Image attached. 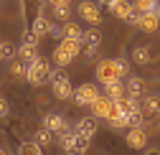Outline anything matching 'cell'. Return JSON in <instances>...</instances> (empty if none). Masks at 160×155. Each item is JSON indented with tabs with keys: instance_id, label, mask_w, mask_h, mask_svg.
Wrapping results in <instances>:
<instances>
[{
	"instance_id": "obj_3",
	"label": "cell",
	"mask_w": 160,
	"mask_h": 155,
	"mask_svg": "<svg viewBox=\"0 0 160 155\" xmlns=\"http://www.w3.org/2000/svg\"><path fill=\"white\" fill-rule=\"evenodd\" d=\"M51 92L56 99H74V89H71V82H69V76L64 71V66H56L51 71Z\"/></svg>"
},
{
	"instance_id": "obj_9",
	"label": "cell",
	"mask_w": 160,
	"mask_h": 155,
	"mask_svg": "<svg viewBox=\"0 0 160 155\" xmlns=\"http://www.w3.org/2000/svg\"><path fill=\"white\" fill-rule=\"evenodd\" d=\"M135 26L142 31V33H155L160 28V15L158 13H140V18H137Z\"/></svg>"
},
{
	"instance_id": "obj_27",
	"label": "cell",
	"mask_w": 160,
	"mask_h": 155,
	"mask_svg": "<svg viewBox=\"0 0 160 155\" xmlns=\"http://www.w3.org/2000/svg\"><path fill=\"white\" fill-rule=\"evenodd\" d=\"M109 127L117 132V130H125V127H130V120H127V114H119V117L117 120H112L109 122Z\"/></svg>"
},
{
	"instance_id": "obj_31",
	"label": "cell",
	"mask_w": 160,
	"mask_h": 155,
	"mask_svg": "<svg viewBox=\"0 0 160 155\" xmlns=\"http://www.w3.org/2000/svg\"><path fill=\"white\" fill-rule=\"evenodd\" d=\"M114 3H117V0H99V5H107V8H112Z\"/></svg>"
},
{
	"instance_id": "obj_26",
	"label": "cell",
	"mask_w": 160,
	"mask_h": 155,
	"mask_svg": "<svg viewBox=\"0 0 160 155\" xmlns=\"http://www.w3.org/2000/svg\"><path fill=\"white\" fill-rule=\"evenodd\" d=\"M51 8H53V18H56V21H61V23L69 21V15H71L69 5H51Z\"/></svg>"
},
{
	"instance_id": "obj_6",
	"label": "cell",
	"mask_w": 160,
	"mask_h": 155,
	"mask_svg": "<svg viewBox=\"0 0 160 155\" xmlns=\"http://www.w3.org/2000/svg\"><path fill=\"white\" fill-rule=\"evenodd\" d=\"M97 99H99V89H97L92 82H87V84H82V87L74 89V102H76L79 107H92Z\"/></svg>"
},
{
	"instance_id": "obj_10",
	"label": "cell",
	"mask_w": 160,
	"mask_h": 155,
	"mask_svg": "<svg viewBox=\"0 0 160 155\" xmlns=\"http://www.w3.org/2000/svg\"><path fill=\"white\" fill-rule=\"evenodd\" d=\"M43 127H48L53 135H61L64 130H69V122L61 117V114H56V112H48V114H43Z\"/></svg>"
},
{
	"instance_id": "obj_8",
	"label": "cell",
	"mask_w": 160,
	"mask_h": 155,
	"mask_svg": "<svg viewBox=\"0 0 160 155\" xmlns=\"http://www.w3.org/2000/svg\"><path fill=\"white\" fill-rule=\"evenodd\" d=\"M79 15H82V21H87L89 26L102 23V10H99V5H94L92 0H82V3H79Z\"/></svg>"
},
{
	"instance_id": "obj_19",
	"label": "cell",
	"mask_w": 160,
	"mask_h": 155,
	"mask_svg": "<svg viewBox=\"0 0 160 155\" xmlns=\"http://www.w3.org/2000/svg\"><path fill=\"white\" fill-rule=\"evenodd\" d=\"M18 56H21V61H26V64H33L36 59H41V56H38V46H28V43L18 46Z\"/></svg>"
},
{
	"instance_id": "obj_32",
	"label": "cell",
	"mask_w": 160,
	"mask_h": 155,
	"mask_svg": "<svg viewBox=\"0 0 160 155\" xmlns=\"http://www.w3.org/2000/svg\"><path fill=\"white\" fill-rule=\"evenodd\" d=\"M145 155H160V150H158V148H150V150H148Z\"/></svg>"
},
{
	"instance_id": "obj_29",
	"label": "cell",
	"mask_w": 160,
	"mask_h": 155,
	"mask_svg": "<svg viewBox=\"0 0 160 155\" xmlns=\"http://www.w3.org/2000/svg\"><path fill=\"white\" fill-rule=\"evenodd\" d=\"M0 114H3V120H8V114H10V109H8V99H0Z\"/></svg>"
},
{
	"instance_id": "obj_33",
	"label": "cell",
	"mask_w": 160,
	"mask_h": 155,
	"mask_svg": "<svg viewBox=\"0 0 160 155\" xmlns=\"http://www.w3.org/2000/svg\"><path fill=\"white\" fill-rule=\"evenodd\" d=\"M41 3H48V0H41Z\"/></svg>"
},
{
	"instance_id": "obj_23",
	"label": "cell",
	"mask_w": 160,
	"mask_h": 155,
	"mask_svg": "<svg viewBox=\"0 0 160 155\" xmlns=\"http://www.w3.org/2000/svg\"><path fill=\"white\" fill-rule=\"evenodd\" d=\"M99 43H102V33L97 31V26L84 31V46H99Z\"/></svg>"
},
{
	"instance_id": "obj_16",
	"label": "cell",
	"mask_w": 160,
	"mask_h": 155,
	"mask_svg": "<svg viewBox=\"0 0 160 155\" xmlns=\"http://www.w3.org/2000/svg\"><path fill=\"white\" fill-rule=\"evenodd\" d=\"M87 145H89V138H87V135H82V132L76 130V138H74L71 148L66 150V155H87Z\"/></svg>"
},
{
	"instance_id": "obj_20",
	"label": "cell",
	"mask_w": 160,
	"mask_h": 155,
	"mask_svg": "<svg viewBox=\"0 0 160 155\" xmlns=\"http://www.w3.org/2000/svg\"><path fill=\"white\" fill-rule=\"evenodd\" d=\"M64 38H71V41H82V43H84V31H82V26L66 21V23H64Z\"/></svg>"
},
{
	"instance_id": "obj_25",
	"label": "cell",
	"mask_w": 160,
	"mask_h": 155,
	"mask_svg": "<svg viewBox=\"0 0 160 155\" xmlns=\"http://www.w3.org/2000/svg\"><path fill=\"white\" fill-rule=\"evenodd\" d=\"M36 142H38V145H51V142H53V132H51L48 127H41V130L36 132Z\"/></svg>"
},
{
	"instance_id": "obj_21",
	"label": "cell",
	"mask_w": 160,
	"mask_h": 155,
	"mask_svg": "<svg viewBox=\"0 0 160 155\" xmlns=\"http://www.w3.org/2000/svg\"><path fill=\"white\" fill-rule=\"evenodd\" d=\"M140 13H158L160 15V0H132Z\"/></svg>"
},
{
	"instance_id": "obj_12",
	"label": "cell",
	"mask_w": 160,
	"mask_h": 155,
	"mask_svg": "<svg viewBox=\"0 0 160 155\" xmlns=\"http://www.w3.org/2000/svg\"><path fill=\"white\" fill-rule=\"evenodd\" d=\"M112 104H114V99H112V97H107V94H99V99L92 104L94 117H102V120H107V117H109V109H112Z\"/></svg>"
},
{
	"instance_id": "obj_2",
	"label": "cell",
	"mask_w": 160,
	"mask_h": 155,
	"mask_svg": "<svg viewBox=\"0 0 160 155\" xmlns=\"http://www.w3.org/2000/svg\"><path fill=\"white\" fill-rule=\"evenodd\" d=\"M82 51H84V43H82V41L61 38V41H58V46L53 48V64H56V66H69Z\"/></svg>"
},
{
	"instance_id": "obj_15",
	"label": "cell",
	"mask_w": 160,
	"mask_h": 155,
	"mask_svg": "<svg viewBox=\"0 0 160 155\" xmlns=\"http://www.w3.org/2000/svg\"><path fill=\"white\" fill-rule=\"evenodd\" d=\"M127 94L142 102V97H145V82L140 79V76H130V79H127Z\"/></svg>"
},
{
	"instance_id": "obj_17",
	"label": "cell",
	"mask_w": 160,
	"mask_h": 155,
	"mask_svg": "<svg viewBox=\"0 0 160 155\" xmlns=\"http://www.w3.org/2000/svg\"><path fill=\"white\" fill-rule=\"evenodd\" d=\"M104 94H107V97H112L114 102H119V99H122V97L127 94V84H125L122 79H119V82H112V84H107V87H104Z\"/></svg>"
},
{
	"instance_id": "obj_18",
	"label": "cell",
	"mask_w": 160,
	"mask_h": 155,
	"mask_svg": "<svg viewBox=\"0 0 160 155\" xmlns=\"http://www.w3.org/2000/svg\"><path fill=\"white\" fill-rule=\"evenodd\" d=\"M76 130L82 132V135H87V138L92 140L94 135H97V117H82L76 122Z\"/></svg>"
},
{
	"instance_id": "obj_1",
	"label": "cell",
	"mask_w": 160,
	"mask_h": 155,
	"mask_svg": "<svg viewBox=\"0 0 160 155\" xmlns=\"http://www.w3.org/2000/svg\"><path fill=\"white\" fill-rule=\"evenodd\" d=\"M127 71H130V66H127V61H122V59H102L97 66H94V76H97V82L99 84H112V82H119L122 76H127Z\"/></svg>"
},
{
	"instance_id": "obj_34",
	"label": "cell",
	"mask_w": 160,
	"mask_h": 155,
	"mask_svg": "<svg viewBox=\"0 0 160 155\" xmlns=\"http://www.w3.org/2000/svg\"><path fill=\"white\" fill-rule=\"evenodd\" d=\"M3 155H8V152H3Z\"/></svg>"
},
{
	"instance_id": "obj_30",
	"label": "cell",
	"mask_w": 160,
	"mask_h": 155,
	"mask_svg": "<svg viewBox=\"0 0 160 155\" xmlns=\"http://www.w3.org/2000/svg\"><path fill=\"white\" fill-rule=\"evenodd\" d=\"M48 3H51V5H69L71 0H48Z\"/></svg>"
},
{
	"instance_id": "obj_14",
	"label": "cell",
	"mask_w": 160,
	"mask_h": 155,
	"mask_svg": "<svg viewBox=\"0 0 160 155\" xmlns=\"http://www.w3.org/2000/svg\"><path fill=\"white\" fill-rule=\"evenodd\" d=\"M31 31L38 36V38H43V36H51V21L43 15V13H38L33 18V23H31Z\"/></svg>"
},
{
	"instance_id": "obj_7",
	"label": "cell",
	"mask_w": 160,
	"mask_h": 155,
	"mask_svg": "<svg viewBox=\"0 0 160 155\" xmlns=\"http://www.w3.org/2000/svg\"><path fill=\"white\" fill-rule=\"evenodd\" d=\"M125 140H127V145H130L132 150H142V148H148L150 132L145 130V125H142V127H130L127 135H125Z\"/></svg>"
},
{
	"instance_id": "obj_4",
	"label": "cell",
	"mask_w": 160,
	"mask_h": 155,
	"mask_svg": "<svg viewBox=\"0 0 160 155\" xmlns=\"http://www.w3.org/2000/svg\"><path fill=\"white\" fill-rule=\"evenodd\" d=\"M51 64L46 59H36L33 64H28V76H26V82L33 84V87H41L46 82H51Z\"/></svg>"
},
{
	"instance_id": "obj_22",
	"label": "cell",
	"mask_w": 160,
	"mask_h": 155,
	"mask_svg": "<svg viewBox=\"0 0 160 155\" xmlns=\"http://www.w3.org/2000/svg\"><path fill=\"white\" fill-rule=\"evenodd\" d=\"M41 148L43 145H38L36 140H26V142H21V148H18V155H41Z\"/></svg>"
},
{
	"instance_id": "obj_5",
	"label": "cell",
	"mask_w": 160,
	"mask_h": 155,
	"mask_svg": "<svg viewBox=\"0 0 160 155\" xmlns=\"http://www.w3.org/2000/svg\"><path fill=\"white\" fill-rule=\"evenodd\" d=\"M109 10H112L114 18H119V21H125V23H137V18H140V10L135 8L132 0H117Z\"/></svg>"
},
{
	"instance_id": "obj_24",
	"label": "cell",
	"mask_w": 160,
	"mask_h": 155,
	"mask_svg": "<svg viewBox=\"0 0 160 155\" xmlns=\"http://www.w3.org/2000/svg\"><path fill=\"white\" fill-rule=\"evenodd\" d=\"M0 56H3V61H15V48H13V43L10 41H3L0 43Z\"/></svg>"
},
{
	"instance_id": "obj_11",
	"label": "cell",
	"mask_w": 160,
	"mask_h": 155,
	"mask_svg": "<svg viewBox=\"0 0 160 155\" xmlns=\"http://www.w3.org/2000/svg\"><path fill=\"white\" fill-rule=\"evenodd\" d=\"M152 48L148 46V43H140V46H135L132 48V61L137 64V66H150L152 64Z\"/></svg>"
},
{
	"instance_id": "obj_28",
	"label": "cell",
	"mask_w": 160,
	"mask_h": 155,
	"mask_svg": "<svg viewBox=\"0 0 160 155\" xmlns=\"http://www.w3.org/2000/svg\"><path fill=\"white\" fill-rule=\"evenodd\" d=\"M97 51H99V46H84V59L87 61H94L97 59Z\"/></svg>"
},
{
	"instance_id": "obj_13",
	"label": "cell",
	"mask_w": 160,
	"mask_h": 155,
	"mask_svg": "<svg viewBox=\"0 0 160 155\" xmlns=\"http://www.w3.org/2000/svg\"><path fill=\"white\" fill-rule=\"evenodd\" d=\"M140 107H142V112H145L148 120H152V117H158V114H160V99H158V97H152V94H145L142 102H140Z\"/></svg>"
}]
</instances>
